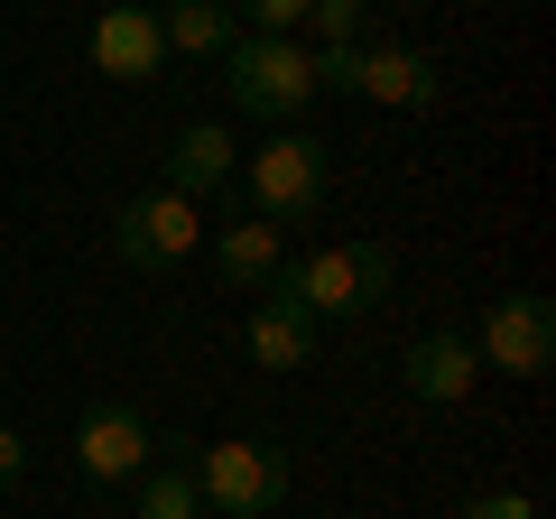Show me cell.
<instances>
[{
	"mask_svg": "<svg viewBox=\"0 0 556 519\" xmlns=\"http://www.w3.org/2000/svg\"><path fill=\"white\" fill-rule=\"evenodd\" d=\"M269 298L306 306L316 325L325 316H362V306L390 298V251H380V241H325V251H306V260H278Z\"/></svg>",
	"mask_w": 556,
	"mask_h": 519,
	"instance_id": "obj_1",
	"label": "cell"
},
{
	"mask_svg": "<svg viewBox=\"0 0 556 519\" xmlns=\"http://www.w3.org/2000/svg\"><path fill=\"white\" fill-rule=\"evenodd\" d=\"M223 93L232 112L269 121V130H298V112L316 102V65L298 38H232L223 47Z\"/></svg>",
	"mask_w": 556,
	"mask_h": 519,
	"instance_id": "obj_2",
	"label": "cell"
},
{
	"mask_svg": "<svg viewBox=\"0 0 556 519\" xmlns=\"http://www.w3.org/2000/svg\"><path fill=\"white\" fill-rule=\"evenodd\" d=\"M325 177H334V159H325L316 130H269V140L251 149V167H241V195H251L260 223H306L325 204Z\"/></svg>",
	"mask_w": 556,
	"mask_h": 519,
	"instance_id": "obj_3",
	"label": "cell"
},
{
	"mask_svg": "<svg viewBox=\"0 0 556 519\" xmlns=\"http://www.w3.org/2000/svg\"><path fill=\"white\" fill-rule=\"evenodd\" d=\"M195 492L214 501L223 519H269L288 501V455L260 436H232V445H204L195 455Z\"/></svg>",
	"mask_w": 556,
	"mask_h": 519,
	"instance_id": "obj_4",
	"label": "cell"
},
{
	"mask_svg": "<svg viewBox=\"0 0 556 519\" xmlns=\"http://www.w3.org/2000/svg\"><path fill=\"white\" fill-rule=\"evenodd\" d=\"M473 362L482 371H510V380H547L556 362V306L547 298H492L473 325Z\"/></svg>",
	"mask_w": 556,
	"mask_h": 519,
	"instance_id": "obj_5",
	"label": "cell"
},
{
	"mask_svg": "<svg viewBox=\"0 0 556 519\" xmlns=\"http://www.w3.org/2000/svg\"><path fill=\"white\" fill-rule=\"evenodd\" d=\"M195 241H204V204L167 195V186H159V195H130L112 214V251L130 260V269H177Z\"/></svg>",
	"mask_w": 556,
	"mask_h": 519,
	"instance_id": "obj_6",
	"label": "cell"
},
{
	"mask_svg": "<svg viewBox=\"0 0 556 519\" xmlns=\"http://www.w3.org/2000/svg\"><path fill=\"white\" fill-rule=\"evenodd\" d=\"M75 464H84V482H130L159 464V436H149V418L130 400H93L75 427Z\"/></svg>",
	"mask_w": 556,
	"mask_h": 519,
	"instance_id": "obj_7",
	"label": "cell"
},
{
	"mask_svg": "<svg viewBox=\"0 0 556 519\" xmlns=\"http://www.w3.org/2000/svg\"><path fill=\"white\" fill-rule=\"evenodd\" d=\"M167 65V38H159V10H139V0H112L93 20V75L112 84H159Z\"/></svg>",
	"mask_w": 556,
	"mask_h": 519,
	"instance_id": "obj_8",
	"label": "cell"
},
{
	"mask_svg": "<svg viewBox=\"0 0 556 519\" xmlns=\"http://www.w3.org/2000/svg\"><path fill=\"white\" fill-rule=\"evenodd\" d=\"M473 380H482L473 334H417V343H408V400H417V408H455V400H473Z\"/></svg>",
	"mask_w": 556,
	"mask_h": 519,
	"instance_id": "obj_9",
	"label": "cell"
},
{
	"mask_svg": "<svg viewBox=\"0 0 556 519\" xmlns=\"http://www.w3.org/2000/svg\"><path fill=\"white\" fill-rule=\"evenodd\" d=\"M232 130L223 121H186L177 130V149H167V195H186V204H204V195H223L232 186Z\"/></svg>",
	"mask_w": 556,
	"mask_h": 519,
	"instance_id": "obj_10",
	"label": "cell"
},
{
	"mask_svg": "<svg viewBox=\"0 0 556 519\" xmlns=\"http://www.w3.org/2000/svg\"><path fill=\"white\" fill-rule=\"evenodd\" d=\"M362 102H399V112H427L437 102V65L417 56V47H362Z\"/></svg>",
	"mask_w": 556,
	"mask_h": 519,
	"instance_id": "obj_11",
	"label": "cell"
},
{
	"mask_svg": "<svg viewBox=\"0 0 556 519\" xmlns=\"http://www.w3.org/2000/svg\"><path fill=\"white\" fill-rule=\"evenodd\" d=\"M251 362L260 371H306V353H316V316L306 306H288V298H260V316H251Z\"/></svg>",
	"mask_w": 556,
	"mask_h": 519,
	"instance_id": "obj_12",
	"label": "cell"
},
{
	"mask_svg": "<svg viewBox=\"0 0 556 519\" xmlns=\"http://www.w3.org/2000/svg\"><path fill=\"white\" fill-rule=\"evenodd\" d=\"M214 269H223V288H269L278 279V223H223V241H214Z\"/></svg>",
	"mask_w": 556,
	"mask_h": 519,
	"instance_id": "obj_13",
	"label": "cell"
},
{
	"mask_svg": "<svg viewBox=\"0 0 556 519\" xmlns=\"http://www.w3.org/2000/svg\"><path fill=\"white\" fill-rule=\"evenodd\" d=\"M159 38H167V56H223L241 38V20H232V0H177L159 20Z\"/></svg>",
	"mask_w": 556,
	"mask_h": 519,
	"instance_id": "obj_14",
	"label": "cell"
},
{
	"mask_svg": "<svg viewBox=\"0 0 556 519\" xmlns=\"http://www.w3.org/2000/svg\"><path fill=\"white\" fill-rule=\"evenodd\" d=\"M139 519H204V492H195V455H167L139 473Z\"/></svg>",
	"mask_w": 556,
	"mask_h": 519,
	"instance_id": "obj_15",
	"label": "cell"
},
{
	"mask_svg": "<svg viewBox=\"0 0 556 519\" xmlns=\"http://www.w3.org/2000/svg\"><path fill=\"white\" fill-rule=\"evenodd\" d=\"M241 38H298L306 28V0H232Z\"/></svg>",
	"mask_w": 556,
	"mask_h": 519,
	"instance_id": "obj_16",
	"label": "cell"
},
{
	"mask_svg": "<svg viewBox=\"0 0 556 519\" xmlns=\"http://www.w3.org/2000/svg\"><path fill=\"white\" fill-rule=\"evenodd\" d=\"M306 65H316V93H353V84H362V38H343V47H306Z\"/></svg>",
	"mask_w": 556,
	"mask_h": 519,
	"instance_id": "obj_17",
	"label": "cell"
},
{
	"mask_svg": "<svg viewBox=\"0 0 556 519\" xmlns=\"http://www.w3.org/2000/svg\"><path fill=\"white\" fill-rule=\"evenodd\" d=\"M464 519H538V501L529 492H473V501H464Z\"/></svg>",
	"mask_w": 556,
	"mask_h": 519,
	"instance_id": "obj_18",
	"label": "cell"
},
{
	"mask_svg": "<svg viewBox=\"0 0 556 519\" xmlns=\"http://www.w3.org/2000/svg\"><path fill=\"white\" fill-rule=\"evenodd\" d=\"M28 473V445H20V427H0V492Z\"/></svg>",
	"mask_w": 556,
	"mask_h": 519,
	"instance_id": "obj_19",
	"label": "cell"
}]
</instances>
